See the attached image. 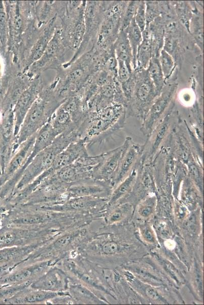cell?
Returning <instances> with one entry per match:
<instances>
[{
  "label": "cell",
  "instance_id": "obj_1",
  "mask_svg": "<svg viewBox=\"0 0 204 305\" xmlns=\"http://www.w3.org/2000/svg\"><path fill=\"white\" fill-rule=\"evenodd\" d=\"M124 107L114 103L97 111H87L78 129L80 138L88 143L101 142L126 124Z\"/></svg>",
  "mask_w": 204,
  "mask_h": 305
},
{
  "label": "cell",
  "instance_id": "obj_2",
  "mask_svg": "<svg viewBox=\"0 0 204 305\" xmlns=\"http://www.w3.org/2000/svg\"><path fill=\"white\" fill-rule=\"evenodd\" d=\"M79 138L77 129L67 131L58 135L53 142L38 154L27 166L13 192L23 189L49 169L57 155L71 143Z\"/></svg>",
  "mask_w": 204,
  "mask_h": 305
},
{
  "label": "cell",
  "instance_id": "obj_3",
  "mask_svg": "<svg viewBox=\"0 0 204 305\" xmlns=\"http://www.w3.org/2000/svg\"><path fill=\"white\" fill-rule=\"evenodd\" d=\"M133 71L135 76V83L131 99L125 109L126 115L127 118L134 117L142 121L159 94L147 69H135Z\"/></svg>",
  "mask_w": 204,
  "mask_h": 305
},
{
  "label": "cell",
  "instance_id": "obj_4",
  "mask_svg": "<svg viewBox=\"0 0 204 305\" xmlns=\"http://www.w3.org/2000/svg\"><path fill=\"white\" fill-rule=\"evenodd\" d=\"M54 108L48 99L37 98L26 114L15 138L14 155L21 144L36 134L49 121L56 110Z\"/></svg>",
  "mask_w": 204,
  "mask_h": 305
},
{
  "label": "cell",
  "instance_id": "obj_5",
  "mask_svg": "<svg viewBox=\"0 0 204 305\" xmlns=\"http://www.w3.org/2000/svg\"><path fill=\"white\" fill-rule=\"evenodd\" d=\"M175 99L166 112L147 137L142 155L145 159L152 161L154 157L170 134L180 116L175 109Z\"/></svg>",
  "mask_w": 204,
  "mask_h": 305
},
{
  "label": "cell",
  "instance_id": "obj_6",
  "mask_svg": "<svg viewBox=\"0 0 204 305\" xmlns=\"http://www.w3.org/2000/svg\"><path fill=\"white\" fill-rule=\"evenodd\" d=\"M175 161L172 147L167 138L152 161L157 192L172 194V177Z\"/></svg>",
  "mask_w": 204,
  "mask_h": 305
},
{
  "label": "cell",
  "instance_id": "obj_7",
  "mask_svg": "<svg viewBox=\"0 0 204 305\" xmlns=\"http://www.w3.org/2000/svg\"><path fill=\"white\" fill-rule=\"evenodd\" d=\"M178 88L176 79L165 84L161 92L151 104L149 110L142 120L141 132L147 137L163 116L172 102Z\"/></svg>",
  "mask_w": 204,
  "mask_h": 305
},
{
  "label": "cell",
  "instance_id": "obj_8",
  "mask_svg": "<svg viewBox=\"0 0 204 305\" xmlns=\"http://www.w3.org/2000/svg\"><path fill=\"white\" fill-rule=\"evenodd\" d=\"M128 1L110 2L105 13L99 35V44L107 49L113 47L120 31L121 21Z\"/></svg>",
  "mask_w": 204,
  "mask_h": 305
},
{
  "label": "cell",
  "instance_id": "obj_9",
  "mask_svg": "<svg viewBox=\"0 0 204 305\" xmlns=\"http://www.w3.org/2000/svg\"><path fill=\"white\" fill-rule=\"evenodd\" d=\"M57 134L53 129L48 121L37 133L31 152L28 156L25 163L22 168L18 171L4 185L1 192V196H5L8 194H12L15 187L20 180L24 171L41 151L49 146L57 136Z\"/></svg>",
  "mask_w": 204,
  "mask_h": 305
},
{
  "label": "cell",
  "instance_id": "obj_10",
  "mask_svg": "<svg viewBox=\"0 0 204 305\" xmlns=\"http://www.w3.org/2000/svg\"><path fill=\"white\" fill-rule=\"evenodd\" d=\"M186 29L177 18L164 22V35L163 49L169 54L180 69L185 52Z\"/></svg>",
  "mask_w": 204,
  "mask_h": 305
},
{
  "label": "cell",
  "instance_id": "obj_11",
  "mask_svg": "<svg viewBox=\"0 0 204 305\" xmlns=\"http://www.w3.org/2000/svg\"><path fill=\"white\" fill-rule=\"evenodd\" d=\"M157 192L153 174L152 161L146 160L142 155L139 160L138 173L132 189L123 200L140 201L144 197Z\"/></svg>",
  "mask_w": 204,
  "mask_h": 305
},
{
  "label": "cell",
  "instance_id": "obj_12",
  "mask_svg": "<svg viewBox=\"0 0 204 305\" xmlns=\"http://www.w3.org/2000/svg\"><path fill=\"white\" fill-rule=\"evenodd\" d=\"M15 142L14 114L9 110L0 121V165L3 171L14 155Z\"/></svg>",
  "mask_w": 204,
  "mask_h": 305
},
{
  "label": "cell",
  "instance_id": "obj_13",
  "mask_svg": "<svg viewBox=\"0 0 204 305\" xmlns=\"http://www.w3.org/2000/svg\"><path fill=\"white\" fill-rule=\"evenodd\" d=\"M129 138L130 136L126 137L121 145L104 152L103 160L95 172L93 179L109 182L111 185Z\"/></svg>",
  "mask_w": 204,
  "mask_h": 305
},
{
  "label": "cell",
  "instance_id": "obj_14",
  "mask_svg": "<svg viewBox=\"0 0 204 305\" xmlns=\"http://www.w3.org/2000/svg\"><path fill=\"white\" fill-rule=\"evenodd\" d=\"M144 150V144H141L134 142L130 137L128 143L111 182L113 189L129 174L141 158Z\"/></svg>",
  "mask_w": 204,
  "mask_h": 305
},
{
  "label": "cell",
  "instance_id": "obj_15",
  "mask_svg": "<svg viewBox=\"0 0 204 305\" xmlns=\"http://www.w3.org/2000/svg\"><path fill=\"white\" fill-rule=\"evenodd\" d=\"M112 187L109 182L90 179L71 184L67 188L69 199L72 198L94 196L105 198L109 197Z\"/></svg>",
  "mask_w": 204,
  "mask_h": 305
},
{
  "label": "cell",
  "instance_id": "obj_16",
  "mask_svg": "<svg viewBox=\"0 0 204 305\" xmlns=\"http://www.w3.org/2000/svg\"><path fill=\"white\" fill-rule=\"evenodd\" d=\"M37 133L21 144L12 156L0 175V187L4 185L22 168L31 152Z\"/></svg>",
  "mask_w": 204,
  "mask_h": 305
},
{
  "label": "cell",
  "instance_id": "obj_17",
  "mask_svg": "<svg viewBox=\"0 0 204 305\" xmlns=\"http://www.w3.org/2000/svg\"><path fill=\"white\" fill-rule=\"evenodd\" d=\"M68 284L65 273L60 269L53 268L35 280L29 286L33 289L62 292L68 288Z\"/></svg>",
  "mask_w": 204,
  "mask_h": 305
},
{
  "label": "cell",
  "instance_id": "obj_18",
  "mask_svg": "<svg viewBox=\"0 0 204 305\" xmlns=\"http://www.w3.org/2000/svg\"><path fill=\"white\" fill-rule=\"evenodd\" d=\"M52 261H48L30 266H27L13 273L2 278L0 282L4 284H17L28 281L35 280V278L43 274L48 268Z\"/></svg>",
  "mask_w": 204,
  "mask_h": 305
},
{
  "label": "cell",
  "instance_id": "obj_19",
  "mask_svg": "<svg viewBox=\"0 0 204 305\" xmlns=\"http://www.w3.org/2000/svg\"><path fill=\"white\" fill-rule=\"evenodd\" d=\"M37 95L36 88L31 87L24 90L17 101L13 111L15 138L26 114L37 99Z\"/></svg>",
  "mask_w": 204,
  "mask_h": 305
},
{
  "label": "cell",
  "instance_id": "obj_20",
  "mask_svg": "<svg viewBox=\"0 0 204 305\" xmlns=\"http://www.w3.org/2000/svg\"><path fill=\"white\" fill-rule=\"evenodd\" d=\"M139 161L129 174L112 190L108 201L109 206L117 204L118 202L124 199L131 191L138 173Z\"/></svg>",
  "mask_w": 204,
  "mask_h": 305
},
{
  "label": "cell",
  "instance_id": "obj_21",
  "mask_svg": "<svg viewBox=\"0 0 204 305\" xmlns=\"http://www.w3.org/2000/svg\"><path fill=\"white\" fill-rule=\"evenodd\" d=\"M113 48L117 59L123 61L129 70L132 72V50L125 29L120 30Z\"/></svg>",
  "mask_w": 204,
  "mask_h": 305
},
{
  "label": "cell",
  "instance_id": "obj_22",
  "mask_svg": "<svg viewBox=\"0 0 204 305\" xmlns=\"http://www.w3.org/2000/svg\"><path fill=\"white\" fill-rule=\"evenodd\" d=\"M49 121L57 135L67 131L78 129L69 113L61 106L56 109Z\"/></svg>",
  "mask_w": 204,
  "mask_h": 305
},
{
  "label": "cell",
  "instance_id": "obj_23",
  "mask_svg": "<svg viewBox=\"0 0 204 305\" xmlns=\"http://www.w3.org/2000/svg\"><path fill=\"white\" fill-rule=\"evenodd\" d=\"M148 26L151 34L152 57H158L164 43V24L159 16Z\"/></svg>",
  "mask_w": 204,
  "mask_h": 305
},
{
  "label": "cell",
  "instance_id": "obj_24",
  "mask_svg": "<svg viewBox=\"0 0 204 305\" xmlns=\"http://www.w3.org/2000/svg\"><path fill=\"white\" fill-rule=\"evenodd\" d=\"M142 41L137 53V67L135 69H147L152 57L151 34L148 25L142 32Z\"/></svg>",
  "mask_w": 204,
  "mask_h": 305
},
{
  "label": "cell",
  "instance_id": "obj_25",
  "mask_svg": "<svg viewBox=\"0 0 204 305\" xmlns=\"http://www.w3.org/2000/svg\"><path fill=\"white\" fill-rule=\"evenodd\" d=\"M182 202L188 207H193L197 203H202V193L188 176L181 185Z\"/></svg>",
  "mask_w": 204,
  "mask_h": 305
},
{
  "label": "cell",
  "instance_id": "obj_26",
  "mask_svg": "<svg viewBox=\"0 0 204 305\" xmlns=\"http://www.w3.org/2000/svg\"><path fill=\"white\" fill-rule=\"evenodd\" d=\"M192 7V16L190 22L189 32L192 36L195 43L199 46L202 52L203 49V15L194 3L193 7L192 2H191Z\"/></svg>",
  "mask_w": 204,
  "mask_h": 305
},
{
  "label": "cell",
  "instance_id": "obj_27",
  "mask_svg": "<svg viewBox=\"0 0 204 305\" xmlns=\"http://www.w3.org/2000/svg\"><path fill=\"white\" fill-rule=\"evenodd\" d=\"M34 290L22 295L20 297H17L14 298V302L16 303L39 302L54 298L58 295L64 294L62 292Z\"/></svg>",
  "mask_w": 204,
  "mask_h": 305
},
{
  "label": "cell",
  "instance_id": "obj_28",
  "mask_svg": "<svg viewBox=\"0 0 204 305\" xmlns=\"http://www.w3.org/2000/svg\"><path fill=\"white\" fill-rule=\"evenodd\" d=\"M186 166L187 176L202 193L203 181L202 160L197 156L193 157L187 163Z\"/></svg>",
  "mask_w": 204,
  "mask_h": 305
},
{
  "label": "cell",
  "instance_id": "obj_29",
  "mask_svg": "<svg viewBox=\"0 0 204 305\" xmlns=\"http://www.w3.org/2000/svg\"><path fill=\"white\" fill-rule=\"evenodd\" d=\"M171 3L178 20L190 34L189 25L193 14L191 2L171 1Z\"/></svg>",
  "mask_w": 204,
  "mask_h": 305
},
{
  "label": "cell",
  "instance_id": "obj_30",
  "mask_svg": "<svg viewBox=\"0 0 204 305\" xmlns=\"http://www.w3.org/2000/svg\"><path fill=\"white\" fill-rule=\"evenodd\" d=\"M38 246V243H33L27 246H17L0 250V262H8L23 258Z\"/></svg>",
  "mask_w": 204,
  "mask_h": 305
},
{
  "label": "cell",
  "instance_id": "obj_31",
  "mask_svg": "<svg viewBox=\"0 0 204 305\" xmlns=\"http://www.w3.org/2000/svg\"><path fill=\"white\" fill-rule=\"evenodd\" d=\"M131 48L132 54V69L136 68V57L138 48L142 41V32L133 18L125 29Z\"/></svg>",
  "mask_w": 204,
  "mask_h": 305
},
{
  "label": "cell",
  "instance_id": "obj_32",
  "mask_svg": "<svg viewBox=\"0 0 204 305\" xmlns=\"http://www.w3.org/2000/svg\"><path fill=\"white\" fill-rule=\"evenodd\" d=\"M54 20L45 28L43 34L34 45L31 51L29 61L33 63L39 60L44 54L47 45L51 39Z\"/></svg>",
  "mask_w": 204,
  "mask_h": 305
},
{
  "label": "cell",
  "instance_id": "obj_33",
  "mask_svg": "<svg viewBox=\"0 0 204 305\" xmlns=\"http://www.w3.org/2000/svg\"><path fill=\"white\" fill-rule=\"evenodd\" d=\"M187 174L186 165L175 160L172 177V194L175 199H178L181 185L187 177Z\"/></svg>",
  "mask_w": 204,
  "mask_h": 305
},
{
  "label": "cell",
  "instance_id": "obj_34",
  "mask_svg": "<svg viewBox=\"0 0 204 305\" xmlns=\"http://www.w3.org/2000/svg\"><path fill=\"white\" fill-rule=\"evenodd\" d=\"M147 69L157 93L160 94L165 82L158 57H152Z\"/></svg>",
  "mask_w": 204,
  "mask_h": 305
},
{
  "label": "cell",
  "instance_id": "obj_35",
  "mask_svg": "<svg viewBox=\"0 0 204 305\" xmlns=\"http://www.w3.org/2000/svg\"><path fill=\"white\" fill-rule=\"evenodd\" d=\"M158 58L165 84L174 75L178 68L172 56L163 49L160 52Z\"/></svg>",
  "mask_w": 204,
  "mask_h": 305
},
{
  "label": "cell",
  "instance_id": "obj_36",
  "mask_svg": "<svg viewBox=\"0 0 204 305\" xmlns=\"http://www.w3.org/2000/svg\"><path fill=\"white\" fill-rule=\"evenodd\" d=\"M157 196L156 194L148 195L140 201L137 207L138 215L142 218H148L153 214L157 206Z\"/></svg>",
  "mask_w": 204,
  "mask_h": 305
},
{
  "label": "cell",
  "instance_id": "obj_37",
  "mask_svg": "<svg viewBox=\"0 0 204 305\" xmlns=\"http://www.w3.org/2000/svg\"><path fill=\"white\" fill-rule=\"evenodd\" d=\"M132 206L130 203L127 202H121L115 205L110 214L109 222L116 223L120 221L130 213Z\"/></svg>",
  "mask_w": 204,
  "mask_h": 305
},
{
  "label": "cell",
  "instance_id": "obj_38",
  "mask_svg": "<svg viewBox=\"0 0 204 305\" xmlns=\"http://www.w3.org/2000/svg\"><path fill=\"white\" fill-rule=\"evenodd\" d=\"M49 215L43 214H28L20 217H16L13 223L20 225H31L45 222Z\"/></svg>",
  "mask_w": 204,
  "mask_h": 305
},
{
  "label": "cell",
  "instance_id": "obj_39",
  "mask_svg": "<svg viewBox=\"0 0 204 305\" xmlns=\"http://www.w3.org/2000/svg\"><path fill=\"white\" fill-rule=\"evenodd\" d=\"M140 1H128L122 17L120 30L125 29L134 18Z\"/></svg>",
  "mask_w": 204,
  "mask_h": 305
},
{
  "label": "cell",
  "instance_id": "obj_40",
  "mask_svg": "<svg viewBox=\"0 0 204 305\" xmlns=\"http://www.w3.org/2000/svg\"><path fill=\"white\" fill-rule=\"evenodd\" d=\"M146 25H149L161 14L160 1H145Z\"/></svg>",
  "mask_w": 204,
  "mask_h": 305
},
{
  "label": "cell",
  "instance_id": "obj_41",
  "mask_svg": "<svg viewBox=\"0 0 204 305\" xmlns=\"http://www.w3.org/2000/svg\"><path fill=\"white\" fill-rule=\"evenodd\" d=\"M145 9V1H140L134 19L141 32L145 29L146 26Z\"/></svg>",
  "mask_w": 204,
  "mask_h": 305
},
{
  "label": "cell",
  "instance_id": "obj_42",
  "mask_svg": "<svg viewBox=\"0 0 204 305\" xmlns=\"http://www.w3.org/2000/svg\"><path fill=\"white\" fill-rule=\"evenodd\" d=\"M18 234V232L12 231L2 234L0 235V246H9L17 242L19 238Z\"/></svg>",
  "mask_w": 204,
  "mask_h": 305
},
{
  "label": "cell",
  "instance_id": "obj_43",
  "mask_svg": "<svg viewBox=\"0 0 204 305\" xmlns=\"http://www.w3.org/2000/svg\"><path fill=\"white\" fill-rule=\"evenodd\" d=\"M117 60L118 62L117 78L120 83H121L130 78L132 72L129 70L123 61L119 59Z\"/></svg>",
  "mask_w": 204,
  "mask_h": 305
},
{
  "label": "cell",
  "instance_id": "obj_44",
  "mask_svg": "<svg viewBox=\"0 0 204 305\" xmlns=\"http://www.w3.org/2000/svg\"><path fill=\"white\" fill-rule=\"evenodd\" d=\"M73 239V236L71 234H66L58 238L52 244V248L56 250H62L67 247Z\"/></svg>",
  "mask_w": 204,
  "mask_h": 305
},
{
  "label": "cell",
  "instance_id": "obj_45",
  "mask_svg": "<svg viewBox=\"0 0 204 305\" xmlns=\"http://www.w3.org/2000/svg\"><path fill=\"white\" fill-rule=\"evenodd\" d=\"M141 230L142 237L146 242L150 243H153L155 242L154 233L149 225L143 226Z\"/></svg>",
  "mask_w": 204,
  "mask_h": 305
},
{
  "label": "cell",
  "instance_id": "obj_46",
  "mask_svg": "<svg viewBox=\"0 0 204 305\" xmlns=\"http://www.w3.org/2000/svg\"><path fill=\"white\" fill-rule=\"evenodd\" d=\"M119 246L118 244L113 241L106 242L102 246L101 250L104 254L112 255L118 251Z\"/></svg>",
  "mask_w": 204,
  "mask_h": 305
},
{
  "label": "cell",
  "instance_id": "obj_47",
  "mask_svg": "<svg viewBox=\"0 0 204 305\" xmlns=\"http://www.w3.org/2000/svg\"><path fill=\"white\" fill-rule=\"evenodd\" d=\"M13 24L14 27L17 30H20L22 26L23 20L18 7L16 8L13 16Z\"/></svg>",
  "mask_w": 204,
  "mask_h": 305
},
{
  "label": "cell",
  "instance_id": "obj_48",
  "mask_svg": "<svg viewBox=\"0 0 204 305\" xmlns=\"http://www.w3.org/2000/svg\"><path fill=\"white\" fill-rule=\"evenodd\" d=\"M145 292L146 295L153 300H160L162 299L161 297L157 292L151 287H147L145 289Z\"/></svg>",
  "mask_w": 204,
  "mask_h": 305
},
{
  "label": "cell",
  "instance_id": "obj_49",
  "mask_svg": "<svg viewBox=\"0 0 204 305\" xmlns=\"http://www.w3.org/2000/svg\"><path fill=\"white\" fill-rule=\"evenodd\" d=\"M82 74L83 71L81 69L75 70L70 75V79L73 81H76L82 76Z\"/></svg>",
  "mask_w": 204,
  "mask_h": 305
},
{
  "label": "cell",
  "instance_id": "obj_50",
  "mask_svg": "<svg viewBox=\"0 0 204 305\" xmlns=\"http://www.w3.org/2000/svg\"><path fill=\"white\" fill-rule=\"evenodd\" d=\"M6 19V14L3 7H0V23H4Z\"/></svg>",
  "mask_w": 204,
  "mask_h": 305
},
{
  "label": "cell",
  "instance_id": "obj_51",
  "mask_svg": "<svg viewBox=\"0 0 204 305\" xmlns=\"http://www.w3.org/2000/svg\"><path fill=\"white\" fill-rule=\"evenodd\" d=\"M6 266H3L2 267H0V273H1L3 271H5L6 270Z\"/></svg>",
  "mask_w": 204,
  "mask_h": 305
},
{
  "label": "cell",
  "instance_id": "obj_52",
  "mask_svg": "<svg viewBox=\"0 0 204 305\" xmlns=\"http://www.w3.org/2000/svg\"><path fill=\"white\" fill-rule=\"evenodd\" d=\"M3 173V170H2V168L1 167V166L0 165V175L2 174Z\"/></svg>",
  "mask_w": 204,
  "mask_h": 305
}]
</instances>
